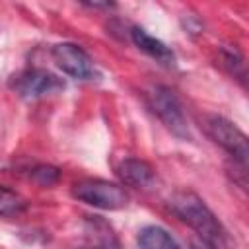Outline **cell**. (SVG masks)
<instances>
[{"instance_id":"7a4b0ae2","label":"cell","mask_w":249,"mask_h":249,"mask_svg":"<svg viewBox=\"0 0 249 249\" xmlns=\"http://www.w3.org/2000/svg\"><path fill=\"white\" fill-rule=\"evenodd\" d=\"M72 196L101 210H121L128 204L124 187L105 179H84L72 187Z\"/></svg>"},{"instance_id":"6da1fadb","label":"cell","mask_w":249,"mask_h":249,"mask_svg":"<svg viewBox=\"0 0 249 249\" xmlns=\"http://www.w3.org/2000/svg\"><path fill=\"white\" fill-rule=\"evenodd\" d=\"M169 206L181 222L191 226L200 235L202 241H208L216 247L226 239V230L222 228L220 220L196 193L179 191L169 198Z\"/></svg>"},{"instance_id":"30bf717a","label":"cell","mask_w":249,"mask_h":249,"mask_svg":"<svg viewBox=\"0 0 249 249\" xmlns=\"http://www.w3.org/2000/svg\"><path fill=\"white\" fill-rule=\"evenodd\" d=\"M25 208V200L12 189L0 185V216H16Z\"/></svg>"},{"instance_id":"9c48e42d","label":"cell","mask_w":249,"mask_h":249,"mask_svg":"<svg viewBox=\"0 0 249 249\" xmlns=\"http://www.w3.org/2000/svg\"><path fill=\"white\" fill-rule=\"evenodd\" d=\"M138 249H181L173 235L161 226H146L138 231Z\"/></svg>"},{"instance_id":"8fae6325","label":"cell","mask_w":249,"mask_h":249,"mask_svg":"<svg viewBox=\"0 0 249 249\" xmlns=\"http://www.w3.org/2000/svg\"><path fill=\"white\" fill-rule=\"evenodd\" d=\"M31 175H33V179H35L39 185L51 187V185H54V183L58 181L60 171H58L56 167H53V165H37V167L31 171Z\"/></svg>"},{"instance_id":"3957f363","label":"cell","mask_w":249,"mask_h":249,"mask_svg":"<svg viewBox=\"0 0 249 249\" xmlns=\"http://www.w3.org/2000/svg\"><path fill=\"white\" fill-rule=\"evenodd\" d=\"M204 128H206L208 136L216 144H220L235 161H239L241 165L247 163V156H249L247 136L231 121H228L220 115H208L204 119Z\"/></svg>"},{"instance_id":"277c9868","label":"cell","mask_w":249,"mask_h":249,"mask_svg":"<svg viewBox=\"0 0 249 249\" xmlns=\"http://www.w3.org/2000/svg\"><path fill=\"white\" fill-rule=\"evenodd\" d=\"M148 105L150 109L158 115V119L179 138H189V126H187V119L183 115L181 103L177 99V95L163 86H156L150 93H148Z\"/></svg>"},{"instance_id":"ba28073f","label":"cell","mask_w":249,"mask_h":249,"mask_svg":"<svg viewBox=\"0 0 249 249\" xmlns=\"http://www.w3.org/2000/svg\"><path fill=\"white\" fill-rule=\"evenodd\" d=\"M117 173L121 177L123 183L130 185V187H148L152 185V181L156 179V171L154 167L144 161V160H138V158H126L119 163L117 167Z\"/></svg>"},{"instance_id":"5b68a950","label":"cell","mask_w":249,"mask_h":249,"mask_svg":"<svg viewBox=\"0 0 249 249\" xmlns=\"http://www.w3.org/2000/svg\"><path fill=\"white\" fill-rule=\"evenodd\" d=\"M12 89L25 97V99H39L45 95H51L54 91H60L64 88V82L43 68H27L19 74H16L10 82Z\"/></svg>"},{"instance_id":"8992f818","label":"cell","mask_w":249,"mask_h":249,"mask_svg":"<svg viewBox=\"0 0 249 249\" xmlns=\"http://www.w3.org/2000/svg\"><path fill=\"white\" fill-rule=\"evenodd\" d=\"M56 66L70 78L91 80L95 76V66L89 54L76 43H56L51 51Z\"/></svg>"},{"instance_id":"7c38bea8","label":"cell","mask_w":249,"mask_h":249,"mask_svg":"<svg viewBox=\"0 0 249 249\" xmlns=\"http://www.w3.org/2000/svg\"><path fill=\"white\" fill-rule=\"evenodd\" d=\"M191 249H216V247H214V245H210L208 241H202V239H200L198 243H193V247H191Z\"/></svg>"},{"instance_id":"52a82bcc","label":"cell","mask_w":249,"mask_h":249,"mask_svg":"<svg viewBox=\"0 0 249 249\" xmlns=\"http://www.w3.org/2000/svg\"><path fill=\"white\" fill-rule=\"evenodd\" d=\"M130 37H132V43H134L142 53H146L148 56H152V58L158 60L160 64H163V66H173V64H175V54H173V51H171L165 43H161L160 39L152 37L146 29H142V27H132V29H130Z\"/></svg>"}]
</instances>
